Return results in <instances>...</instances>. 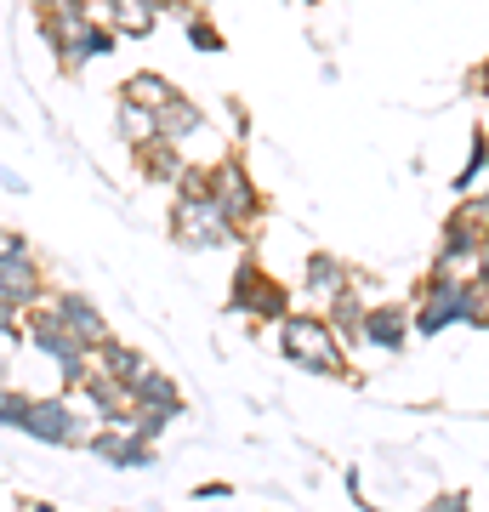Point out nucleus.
Wrapping results in <instances>:
<instances>
[{"mask_svg":"<svg viewBox=\"0 0 489 512\" xmlns=\"http://www.w3.org/2000/svg\"><path fill=\"white\" fill-rule=\"evenodd\" d=\"M171 239H177L182 251H217V245H239V228L222 217V205L211 200V177H205V165H188L182 171V183L171 188Z\"/></svg>","mask_w":489,"mask_h":512,"instance_id":"nucleus-1","label":"nucleus"},{"mask_svg":"<svg viewBox=\"0 0 489 512\" xmlns=\"http://www.w3.org/2000/svg\"><path fill=\"white\" fill-rule=\"evenodd\" d=\"M279 348H285L290 365L313 370V376H336V382H353L347 370V353H342V336L330 330V319H308V313H285L279 319Z\"/></svg>","mask_w":489,"mask_h":512,"instance_id":"nucleus-2","label":"nucleus"},{"mask_svg":"<svg viewBox=\"0 0 489 512\" xmlns=\"http://www.w3.org/2000/svg\"><path fill=\"white\" fill-rule=\"evenodd\" d=\"M18 433H29L35 444H57V450H86L91 433H97V421L80 416L69 404V393H57V399H35V393H29Z\"/></svg>","mask_w":489,"mask_h":512,"instance_id":"nucleus-3","label":"nucleus"},{"mask_svg":"<svg viewBox=\"0 0 489 512\" xmlns=\"http://www.w3.org/2000/svg\"><path fill=\"white\" fill-rule=\"evenodd\" d=\"M205 177H211V200L222 205V217L234 222L239 234H251L262 222V188L251 183V171L239 160H217V165H205Z\"/></svg>","mask_w":489,"mask_h":512,"instance_id":"nucleus-4","label":"nucleus"},{"mask_svg":"<svg viewBox=\"0 0 489 512\" xmlns=\"http://www.w3.org/2000/svg\"><path fill=\"white\" fill-rule=\"evenodd\" d=\"M228 308L245 313V319H262V325H279V319L290 313V291L279 285V279H268L251 256H245L239 274H234V291H228Z\"/></svg>","mask_w":489,"mask_h":512,"instance_id":"nucleus-5","label":"nucleus"},{"mask_svg":"<svg viewBox=\"0 0 489 512\" xmlns=\"http://www.w3.org/2000/svg\"><path fill=\"white\" fill-rule=\"evenodd\" d=\"M450 325H467V279L433 274V285L421 291L416 308V336H444Z\"/></svg>","mask_w":489,"mask_h":512,"instance_id":"nucleus-6","label":"nucleus"},{"mask_svg":"<svg viewBox=\"0 0 489 512\" xmlns=\"http://www.w3.org/2000/svg\"><path fill=\"white\" fill-rule=\"evenodd\" d=\"M46 291H52V285H46V274H40V256H35V245H29V251L0 256V308H6V313L35 308V302H40Z\"/></svg>","mask_w":489,"mask_h":512,"instance_id":"nucleus-7","label":"nucleus"},{"mask_svg":"<svg viewBox=\"0 0 489 512\" xmlns=\"http://www.w3.org/2000/svg\"><path fill=\"white\" fill-rule=\"evenodd\" d=\"M46 302H52V313L63 319V330H69L80 348L97 353V348H103V342L114 336L109 319H103V308H97V302H91L86 291H46Z\"/></svg>","mask_w":489,"mask_h":512,"instance_id":"nucleus-8","label":"nucleus"},{"mask_svg":"<svg viewBox=\"0 0 489 512\" xmlns=\"http://www.w3.org/2000/svg\"><path fill=\"white\" fill-rule=\"evenodd\" d=\"M114 29L103 18H80L69 29V46H63V57H57V69L63 74H74V69H86V63H103V57L114 52Z\"/></svg>","mask_w":489,"mask_h":512,"instance_id":"nucleus-9","label":"nucleus"},{"mask_svg":"<svg viewBox=\"0 0 489 512\" xmlns=\"http://www.w3.org/2000/svg\"><path fill=\"white\" fill-rule=\"evenodd\" d=\"M80 399H86L91 421L131 416V387H126V382H114L109 370H97V365H91V376H86V382H80Z\"/></svg>","mask_w":489,"mask_h":512,"instance_id":"nucleus-10","label":"nucleus"},{"mask_svg":"<svg viewBox=\"0 0 489 512\" xmlns=\"http://www.w3.org/2000/svg\"><path fill=\"white\" fill-rule=\"evenodd\" d=\"M154 120H160V137L165 143H188V137H200L205 131V109L194 103V97H182V92H171L154 109Z\"/></svg>","mask_w":489,"mask_h":512,"instance_id":"nucleus-11","label":"nucleus"},{"mask_svg":"<svg viewBox=\"0 0 489 512\" xmlns=\"http://www.w3.org/2000/svg\"><path fill=\"white\" fill-rule=\"evenodd\" d=\"M131 154H137V165H143L148 183L177 188L182 171H188V160H182V143H165V137H154V143H143V148H131Z\"/></svg>","mask_w":489,"mask_h":512,"instance_id":"nucleus-12","label":"nucleus"},{"mask_svg":"<svg viewBox=\"0 0 489 512\" xmlns=\"http://www.w3.org/2000/svg\"><path fill=\"white\" fill-rule=\"evenodd\" d=\"M359 342H370V348H381V353H399L404 342H410V325H404L399 308H364Z\"/></svg>","mask_w":489,"mask_h":512,"instance_id":"nucleus-13","label":"nucleus"},{"mask_svg":"<svg viewBox=\"0 0 489 512\" xmlns=\"http://www.w3.org/2000/svg\"><path fill=\"white\" fill-rule=\"evenodd\" d=\"M131 410H171V416H182L177 382H171L165 370H143V376L131 382Z\"/></svg>","mask_w":489,"mask_h":512,"instance_id":"nucleus-14","label":"nucleus"},{"mask_svg":"<svg viewBox=\"0 0 489 512\" xmlns=\"http://www.w3.org/2000/svg\"><path fill=\"white\" fill-rule=\"evenodd\" d=\"M91 359H97V370H109L114 382H126V387L137 382L143 370H154V365L143 359V353H137V348H126V342H114V336H109V342H103L97 353H91Z\"/></svg>","mask_w":489,"mask_h":512,"instance_id":"nucleus-15","label":"nucleus"},{"mask_svg":"<svg viewBox=\"0 0 489 512\" xmlns=\"http://www.w3.org/2000/svg\"><path fill=\"white\" fill-rule=\"evenodd\" d=\"M171 92H177V86H171L160 69H137V74H126V80H120V97H126V103H137V109H160Z\"/></svg>","mask_w":489,"mask_h":512,"instance_id":"nucleus-16","label":"nucleus"},{"mask_svg":"<svg viewBox=\"0 0 489 512\" xmlns=\"http://www.w3.org/2000/svg\"><path fill=\"white\" fill-rule=\"evenodd\" d=\"M114 131H120V143H126V148H143V143L160 137V120H154V109H137V103L120 97V109H114Z\"/></svg>","mask_w":489,"mask_h":512,"instance_id":"nucleus-17","label":"nucleus"},{"mask_svg":"<svg viewBox=\"0 0 489 512\" xmlns=\"http://www.w3.org/2000/svg\"><path fill=\"white\" fill-rule=\"evenodd\" d=\"M347 285V268L336 262L330 251H313L308 256V268H302V291H313V296H336Z\"/></svg>","mask_w":489,"mask_h":512,"instance_id":"nucleus-18","label":"nucleus"},{"mask_svg":"<svg viewBox=\"0 0 489 512\" xmlns=\"http://www.w3.org/2000/svg\"><path fill=\"white\" fill-rule=\"evenodd\" d=\"M330 330L342 336V342H359V330H364V302L353 285H342V291L330 296Z\"/></svg>","mask_w":489,"mask_h":512,"instance_id":"nucleus-19","label":"nucleus"},{"mask_svg":"<svg viewBox=\"0 0 489 512\" xmlns=\"http://www.w3.org/2000/svg\"><path fill=\"white\" fill-rule=\"evenodd\" d=\"M103 23H109L114 35H131V40L154 35V12H148L143 0H109V18Z\"/></svg>","mask_w":489,"mask_h":512,"instance_id":"nucleus-20","label":"nucleus"},{"mask_svg":"<svg viewBox=\"0 0 489 512\" xmlns=\"http://www.w3.org/2000/svg\"><path fill=\"white\" fill-rule=\"evenodd\" d=\"M177 18H182V29H188V46H194V52H222V35H217L211 18H200V12L182 6V0H177Z\"/></svg>","mask_w":489,"mask_h":512,"instance_id":"nucleus-21","label":"nucleus"},{"mask_svg":"<svg viewBox=\"0 0 489 512\" xmlns=\"http://www.w3.org/2000/svg\"><path fill=\"white\" fill-rule=\"evenodd\" d=\"M29 6H35V12H46V18H57V23H80V18H91L86 12V0H29Z\"/></svg>","mask_w":489,"mask_h":512,"instance_id":"nucleus-22","label":"nucleus"},{"mask_svg":"<svg viewBox=\"0 0 489 512\" xmlns=\"http://www.w3.org/2000/svg\"><path fill=\"white\" fill-rule=\"evenodd\" d=\"M478 171H489V137H484V131H478V137H472V160H467V171H461V177H455V188H461V194H467V188L478 183Z\"/></svg>","mask_w":489,"mask_h":512,"instance_id":"nucleus-23","label":"nucleus"},{"mask_svg":"<svg viewBox=\"0 0 489 512\" xmlns=\"http://www.w3.org/2000/svg\"><path fill=\"white\" fill-rule=\"evenodd\" d=\"M23 404H29V393H23V387H0V427H12V433H18Z\"/></svg>","mask_w":489,"mask_h":512,"instance_id":"nucleus-24","label":"nucleus"},{"mask_svg":"<svg viewBox=\"0 0 489 512\" xmlns=\"http://www.w3.org/2000/svg\"><path fill=\"white\" fill-rule=\"evenodd\" d=\"M12 251H29V239L18 228H0V256H12Z\"/></svg>","mask_w":489,"mask_h":512,"instance_id":"nucleus-25","label":"nucleus"},{"mask_svg":"<svg viewBox=\"0 0 489 512\" xmlns=\"http://www.w3.org/2000/svg\"><path fill=\"white\" fill-rule=\"evenodd\" d=\"M472 268H478V285H489V234H484V245H478V262H472Z\"/></svg>","mask_w":489,"mask_h":512,"instance_id":"nucleus-26","label":"nucleus"},{"mask_svg":"<svg viewBox=\"0 0 489 512\" xmlns=\"http://www.w3.org/2000/svg\"><path fill=\"white\" fill-rule=\"evenodd\" d=\"M148 12H154V18H160V12H177V0H143Z\"/></svg>","mask_w":489,"mask_h":512,"instance_id":"nucleus-27","label":"nucleus"},{"mask_svg":"<svg viewBox=\"0 0 489 512\" xmlns=\"http://www.w3.org/2000/svg\"><path fill=\"white\" fill-rule=\"evenodd\" d=\"M23 512H57L52 501H23Z\"/></svg>","mask_w":489,"mask_h":512,"instance_id":"nucleus-28","label":"nucleus"},{"mask_svg":"<svg viewBox=\"0 0 489 512\" xmlns=\"http://www.w3.org/2000/svg\"><path fill=\"white\" fill-rule=\"evenodd\" d=\"M484 205H489V194H484Z\"/></svg>","mask_w":489,"mask_h":512,"instance_id":"nucleus-29","label":"nucleus"},{"mask_svg":"<svg viewBox=\"0 0 489 512\" xmlns=\"http://www.w3.org/2000/svg\"><path fill=\"white\" fill-rule=\"evenodd\" d=\"M0 387H6V382H0Z\"/></svg>","mask_w":489,"mask_h":512,"instance_id":"nucleus-30","label":"nucleus"}]
</instances>
